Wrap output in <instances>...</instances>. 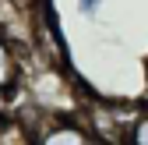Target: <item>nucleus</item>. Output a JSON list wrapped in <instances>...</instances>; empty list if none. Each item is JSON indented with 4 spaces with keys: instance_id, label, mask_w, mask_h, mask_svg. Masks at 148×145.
Returning <instances> with one entry per match:
<instances>
[{
    "instance_id": "nucleus-1",
    "label": "nucleus",
    "mask_w": 148,
    "mask_h": 145,
    "mask_svg": "<svg viewBox=\"0 0 148 145\" xmlns=\"http://www.w3.org/2000/svg\"><path fill=\"white\" fill-rule=\"evenodd\" d=\"M32 99H35V106H42V110H71L74 106V96H71V88H67L60 71H42V75H35Z\"/></svg>"
},
{
    "instance_id": "nucleus-2",
    "label": "nucleus",
    "mask_w": 148,
    "mask_h": 145,
    "mask_svg": "<svg viewBox=\"0 0 148 145\" xmlns=\"http://www.w3.org/2000/svg\"><path fill=\"white\" fill-rule=\"evenodd\" d=\"M39 142H46V145H85V142H92V135L81 131V128H74V124H60V128H53V131H42Z\"/></svg>"
},
{
    "instance_id": "nucleus-3",
    "label": "nucleus",
    "mask_w": 148,
    "mask_h": 145,
    "mask_svg": "<svg viewBox=\"0 0 148 145\" xmlns=\"http://www.w3.org/2000/svg\"><path fill=\"white\" fill-rule=\"evenodd\" d=\"M18 81V57L7 39H0V92H7V88Z\"/></svg>"
},
{
    "instance_id": "nucleus-4",
    "label": "nucleus",
    "mask_w": 148,
    "mask_h": 145,
    "mask_svg": "<svg viewBox=\"0 0 148 145\" xmlns=\"http://www.w3.org/2000/svg\"><path fill=\"white\" fill-rule=\"evenodd\" d=\"M131 142H134V145H148V113H141V117L131 124Z\"/></svg>"
},
{
    "instance_id": "nucleus-5",
    "label": "nucleus",
    "mask_w": 148,
    "mask_h": 145,
    "mask_svg": "<svg viewBox=\"0 0 148 145\" xmlns=\"http://www.w3.org/2000/svg\"><path fill=\"white\" fill-rule=\"evenodd\" d=\"M78 7H81V11H95V7H99V0H78Z\"/></svg>"
},
{
    "instance_id": "nucleus-6",
    "label": "nucleus",
    "mask_w": 148,
    "mask_h": 145,
    "mask_svg": "<svg viewBox=\"0 0 148 145\" xmlns=\"http://www.w3.org/2000/svg\"><path fill=\"white\" fill-rule=\"evenodd\" d=\"M0 131H4V128H0Z\"/></svg>"
}]
</instances>
